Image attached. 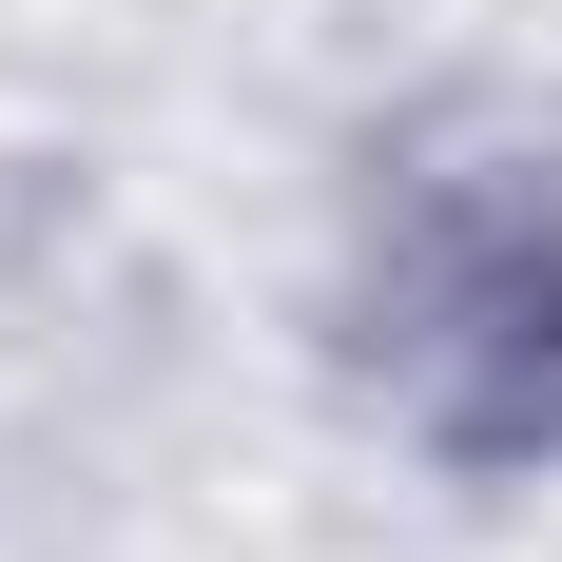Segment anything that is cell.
<instances>
[{
	"mask_svg": "<svg viewBox=\"0 0 562 562\" xmlns=\"http://www.w3.org/2000/svg\"><path fill=\"white\" fill-rule=\"evenodd\" d=\"M407 389L447 447H562V214L447 194L407 233Z\"/></svg>",
	"mask_w": 562,
	"mask_h": 562,
	"instance_id": "cell-1",
	"label": "cell"
}]
</instances>
